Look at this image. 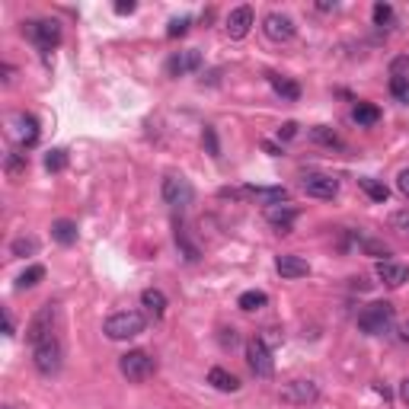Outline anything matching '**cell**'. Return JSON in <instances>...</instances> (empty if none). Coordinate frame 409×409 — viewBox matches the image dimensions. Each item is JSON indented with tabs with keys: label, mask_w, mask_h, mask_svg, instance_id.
Instances as JSON below:
<instances>
[{
	"label": "cell",
	"mask_w": 409,
	"mask_h": 409,
	"mask_svg": "<svg viewBox=\"0 0 409 409\" xmlns=\"http://www.w3.org/2000/svg\"><path fill=\"white\" fill-rule=\"evenodd\" d=\"M10 253H13V256H20V259L36 256V253H38V240H36V237H16V240L10 243Z\"/></svg>",
	"instance_id": "obj_29"
},
{
	"label": "cell",
	"mask_w": 409,
	"mask_h": 409,
	"mask_svg": "<svg viewBox=\"0 0 409 409\" xmlns=\"http://www.w3.org/2000/svg\"><path fill=\"white\" fill-rule=\"evenodd\" d=\"M262 147H265L269 154H272V157H281V147H278V144H272V141H262Z\"/></svg>",
	"instance_id": "obj_45"
},
{
	"label": "cell",
	"mask_w": 409,
	"mask_h": 409,
	"mask_svg": "<svg viewBox=\"0 0 409 409\" xmlns=\"http://www.w3.org/2000/svg\"><path fill=\"white\" fill-rule=\"evenodd\" d=\"M208 384H211L214 390H221V394H237V390H240V378H234V374L224 371V368H211V371H208Z\"/></svg>",
	"instance_id": "obj_20"
},
{
	"label": "cell",
	"mask_w": 409,
	"mask_h": 409,
	"mask_svg": "<svg viewBox=\"0 0 409 409\" xmlns=\"http://www.w3.org/2000/svg\"><path fill=\"white\" fill-rule=\"evenodd\" d=\"M64 167H68V151L54 147V151L45 154V170H48V173H61Z\"/></svg>",
	"instance_id": "obj_31"
},
{
	"label": "cell",
	"mask_w": 409,
	"mask_h": 409,
	"mask_svg": "<svg viewBox=\"0 0 409 409\" xmlns=\"http://www.w3.org/2000/svg\"><path fill=\"white\" fill-rule=\"evenodd\" d=\"M7 135L10 141H13L20 151H26V147L38 144V135H42V128H38V119L29 112H13L7 119Z\"/></svg>",
	"instance_id": "obj_3"
},
{
	"label": "cell",
	"mask_w": 409,
	"mask_h": 409,
	"mask_svg": "<svg viewBox=\"0 0 409 409\" xmlns=\"http://www.w3.org/2000/svg\"><path fill=\"white\" fill-rule=\"evenodd\" d=\"M204 144H208V154L214 160L221 157V147H218V137H214V128H204Z\"/></svg>",
	"instance_id": "obj_39"
},
{
	"label": "cell",
	"mask_w": 409,
	"mask_h": 409,
	"mask_svg": "<svg viewBox=\"0 0 409 409\" xmlns=\"http://www.w3.org/2000/svg\"><path fill=\"white\" fill-rule=\"evenodd\" d=\"M189 26H192L189 16H179V20H173V23H170V29H167V38H179V36H186V32H189Z\"/></svg>",
	"instance_id": "obj_36"
},
{
	"label": "cell",
	"mask_w": 409,
	"mask_h": 409,
	"mask_svg": "<svg viewBox=\"0 0 409 409\" xmlns=\"http://www.w3.org/2000/svg\"><path fill=\"white\" fill-rule=\"evenodd\" d=\"M32 364H36V371L45 374V378H54V374L61 371V364H64V349H61L58 336L32 345Z\"/></svg>",
	"instance_id": "obj_5"
},
{
	"label": "cell",
	"mask_w": 409,
	"mask_h": 409,
	"mask_svg": "<svg viewBox=\"0 0 409 409\" xmlns=\"http://www.w3.org/2000/svg\"><path fill=\"white\" fill-rule=\"evenodd\" d=\"M301 189L311 198H336L339 195V179H333V176H326V173H304Z\"/></svg>",
	"instance_id": "obj_10"
},
{
	"label": "cell",
	"mask_w": 409,
	"mask_h": 409,
	"mask_svg": "<svg viewBox=\"0 0 409 409\" xmlns=\"http://www.w3.org/2000/svg\"><path fill=\"white\" fill-rule=\"evenodd\" d=\"M317 10H323V13H329V10H336V3H326V0H323V3H317Z\"/></svg>",
	"instance_id": "obj_47"
},
{
	"label": "cell",
	"mask_w": 409,
	"mask_h": 409,
	"mask_svg": "<svg viewBox=\"0 0 409 409\" xmlns=\"http://www.w3.org/2000/svg\"><path fill=\"white\" fill-rule=\"evenodd\" d=\"M141 304L147 307V313H151L154 320H160L163 313H167V295L160 288H147L144 295H141Z\"/></svg>",
	"instance_id": "obj_21"
},
{
	"label": "cell",
	"mask_w": 409,
	"mask_h": 409,
	"mask_svg": "<svg viewBox=\"0 0 409 409\" xmlns=\"http://www.w3.org/2000/svg\"><path fill=\"white\" fill-rule=\"evenodd\" d=\"M253 23H256V16H253V7H237L230 10L228 16V36L230 38H246L253 29Z\"/></svg>",
	"instance_id": "obj_16"
},
{
	"label": "cell",
	"mask_w": 409,
	"mask_h": 409,
	"mask_svg": "<svg viewBox=\"0 0 409 409\" xmlns=\"http://www.w3.org/2000/svg\"><path fill=\"white\" fill-rule=\"evenodd\" d=\"M295 218H297V211L291 204H272V208H265V221H269L272 228H278L281 234H288Z\"/></svg>",
	"instance_id": "obj_18"
},
{
	"label": "cell",
	"mask_w": 409,
	"mask_h": 409,
	"mask_svg": "<svg viewBox=\"0 0 409 409\" xmlns=\"http://www.w3.org/2000/svg\"><path fill=\"white\" fill-rule=\"evenodd\" d=\"M390 96H394L400 106H409V80H403V77H390Z\"/></svg>",
	"instance_id": "obj_32"
},
{
	"label": "cell",
	"mask_w": 409,
	"mask_h": 409,
	"mask_svg": "<svg viewBox=\"0 0 409 409\" xmlns=\"http://www.w3.org/2000/svg\"><path fill=\"white\" fill-rule=\"evenodd\" d=\"M52 237L61 243V246H74V243H77V224H74V221H68V218L54 221V224H52Z\"/></svg>",
	"instance_id": "obj_24"
},
{
	"label": "cell",
	"mask_w": 409,
	"mask_h": 409,
	"mask_svg": "<svg viewBox=\"0 0 409 409\" xmlns=\"http://www.w3.org/2000/svg\"><path fill=\"white\" fill-rule=\"evenodd\" d=\"M403 339H406V342H409V323H406V326H403Z\"/></svg>",
	"instance_id": "obj_48"
},
{
	"label": "cell",
	"mask_w": 409,
	"mask_h": 409,
	"mask_svg": "<svg viewBox=\"0 0 409 409\" xmlns=\"http://www.w3.org/2000/svg\"><path fill=\"white\" fill-rule=\"evenodd\" d=\"M246 364H250V371L256 374V378H272V371H275L272 349H269L259 336L246 342Z\"/></svg>",
	"instance_id": "obj_8"
},
{
	"label": "cell",
	"mask_w": 409,
	"mask_h": 409,
	"mask_svg": "<svg viewBox=\"0 0 409 409\" xmlns=\"http://www.w3.org/2000/svg\"><path fill=\"white\" fill-rule=\"evenodd\" d=\"M0 74H3V84H13V80H16V68H13V64H0Z\"/></svg>",
	"instance_id": "obj_43"
},
{
	"label": "cell",
	"mask_w": 409,
	"mask_h": 409,
	"mask_svg": "<svg viewBox=\"0 0 409 409\" xmlns=\"http://www.w3.org/2000/svg\"><path fill=\"white\" fill-rule=\"evenodd\" d=\"M278 137L281 141H291V137H297V121H285L278 128Z\"/></svg>",
	"instance_id": "obj_40"
},
{
	"label": "cell",
	"mask_w": 409,
	"mask_h": 409,
	"mask_svg": "<svg viewBox=\"0 0 409 409\" xmlns=\"http://www.w3.org/2000/svg\"><path fill=\"white\" fill-rule=\"evenodd\" d=\"M317 396H320V387L313 384V380H291V384H285V390H281V400L295 403V406H307V403H313Z\"/></svg>",
	"instance_id": "obj_12"
},
{
	"label": "cell",
	"mask_w": 409,
	"mask_h": 409,
	"mask_svg": "<svg viewBox=\"0 0 409 409\" xmlns=\"http://www.w3.org/2000/svg\"><path fill=\"white\" fill-rule=\"evenodd\" d=\"M390 228H394L396 234L409 237V208H403V211H394V214H390Z\"/></svg>",
	"instance_id": "obj_34"
},
{
	"label": "cell",
	"mask_w": 409,
	"mask_h": 409,
	"mask_svg": "<svg viewBox=\"0 0 409 409\" xmlns=\"http://www.w3.org/2000/svg\"><path fill=\"white\" fill-rule=\"evenodd\" d=\"M371 16H374V26H380V29H394L396 26V13L390 3H374Z\"/></svg>",
	"instance_id": "obj_28"
},
{
	"label": "cell",
	"mask_w": 409,
	"mask_h": 409,
	"mask_svg": "<svg viewBox=\"0 0 409 409\" xmlns=\"http://www.w3.org/2000/svg\"><path fill=\"white\" fill-rule=\"evenodd\" d=\"M119 371L125 374L131 384H141V380L154 378V371H157V362H154L151 352L131 349V352H125V355L119 358Z\"/></svg>",
	"instance_id": "obj_4"
},
{
	"label": "cell",
	"mask_w": 409,
	"mask_h": 409,
	"mask_svg": "<svg viewBox=\"0 0 409 409\" xmlns=\"http://www.w3.org/2000/svg\"><path fill=\"white\" fill-rule=\"evenodd\" d=\"M265 304H269V297H265V291H243V295L237 297V307H240V311H246V313H253V311H262Z\"/></svg>",
	"instance_id": "obj_26"
},
{
	"label": "cell",
	"mask_w": 409,
	"mask_h": 409,
	"mask_svg": "<svg viewBox=\"0 0 409 409\" xmlns=\"http://www.w3.org/2000/svg\"><path fill=\"white\" fill-rule=\"evenodd\" d=\"M311 141H317V144H323V147H342V137L336 135L329 125H317V128H311Z\"/></svg>",
	"instance_id": "obj_27"
},
{
	"label": "cell",
	"mask_w": 409,
	"mask_h": 409,
	"mask_svg": "<svg viewBox=\"0 0 409 409\" xmlns=\"http://www.w3.org/2000/svg\"><path fill=\"white\" fill-rule=\"evenodd\" d=\"M221 345H224V349H234V345H240V336H237V329L234 326H230V329H221Z\"/></svg>",
	"instance_id": "obj_38"
},
{
	"label": "cell",
	"mask_w": 409,
	"mask_h": 409,
	"mask_svg": "<svg viewBox=\"0 0 409 409\" xmlns=\"http://www.w3.org/2000/svg\"><path fill=\"white\" fill-rule=\"evenodd\" d=\"M26 167H29V157H26V151H10L7 160H3V170H7L10 179H20V176H26Z\"/></svg>",
	"instance_id": "obj_23"
},
{
	"label": "cell",
	"mask_w": 409,
	"mask_h": 409,
	"mask_svg": "<svg viewBox=\"0 0 409 409\" xmlns=\"http://www.w3.org/2000/svg\"><path fill=\"white\" fill-rule=\"evenodd\" d=\"M42 278H45V269H42V265H29V269H26V272L20 275V278H16V288H20V291L36 288V285H38Z\"/></svg>",
	"instance_id": "obj_30"
},
{
	"label": "cell",
	"mask_w": 409,
	"mask_h": 409,
	"mask_svg": "<svg viewBox=\"0 0 409 409\" xmlns=\"http://www.w3.org/2000/svg\"><path fill=\"white\" fill-rule=\"evenodd\" d=\"M269 87L278 93L285 103H297L301 99V87L291 80V77H281V74H269Z\"/></svg>",
	"instance_id": "obj_19"
},
{
	"label": "cell",
	"mask_w": 409,
	"mask_h": 409,
	"mask_svg": "<svg viewBox=\"0 0 409 409\" xmlns=\"http://www.w3.org/2000/svg\"><path fill=\"white\" fill-rule=\"evenodd\" d=\"M243 195L253 198V202H262L265 208H272V204H288V189L285 186H246Z\"/></svg>",
	"instance_id": "obj_15"
},
{
	"label": "cell",
	"mask_w": 409,
	"mask_h": 409,
	"mask_svg": "<svg viewBox=\"0 0 409 409\" xmlns=\"http://www.w3.org/2000/svg\"><path fill=\"white\" fill-rule=\"evenodd\" d=\"M135 10H137L135 0H119V3H115V13L119 16H128V13H135Z\"/></svg>",
	"instance_id": "obj_41"
},
{
	"label": "cell",
	"mask_w": 409,
	"mask_h": 409,
	"mask_svg": "<svg viewBox=\"0 0 409 409\" xmlns=\"http://www.w3.org/2000/svg\"><path fill=\"white\" fill-rule=\"evenodd\" d=\"M160 195H163V202H167L170 208L182 211V208H189V204H192L195 189H192V182L186 179V176L167 173V176H163V182H160Z\"/></svg>",
	"instance_id": "obj_6"
},
{
	"label": "cell",
	"mask_w": 409,
	"mask_h": 409,
	"mask_svg": "<svg viewBox=\"0 0 409 409\" xmlns=\"http://www.w3.org/2000/svg\"><path fill=\"white\" fill-rule=\"evenodd\" d=\"M202 68V52L198 48H186V52H176L173 58L167 61V74L170 77H186L192 70Z\"/></svg>",
	"instance_id": "obj_13"
},
{
	"label": "cell",
	"mask_w": 409,
	"mask_h": 409,
	"mask_svg": "<svg viewBox=\"0 0 409 409\" xmlns=\"http://www.w3.org/2000/svg\"><path fill=\"white\" fill-rule=\"evenodd\" d=\"M390 77H403V80H409V54H396V58L390 61Z\"/></svg>",
	"instance_id": "obj_35"
},
{
	"label": "cell",
	"mask_w": 409,
	"mask_h": 409,
	"mask_svg": "<svg viewBox=\"0 0 409 409\" xmlns=\"http://www.w3.org/2000/svg\"><path fill=\"white\" fill-rule=\"evenodd\" d=\"M54 326H58V307H54V304L38 307L36 317H32L29 326H26V339H29V345H38V342L52 339V336H54Z\"/></svg>",
	"instance_id": "obj_7"
},
{
	"label": "cell",
	"mask_w": 409,
	"mask_h": 409,
	"mask_svg": "<svg viewBox=\"0 0 409 409\" xmlns=\"http://www.w3.org/2000/svg\"><path fill=\"white\" fill-rule=\"evenodd\" d=\"M275 269H278L281 278H304V275H311V262L295 253H285V256L275 259Z\"/></svg>",
	"instance_id": "obj_17"
},
{
	"label": "cell",
	"mask_w": 409,
	"mask_h": 409,
	"mask_svg": "<svg viewBox=\"0 0 409 409\" xmlns=\"http://www.w3.org/2000/svg\"><path fill=\"white\" fill-rule=\"evenodd\" d=\"M29 38L42 52H52L61 42V23L58 20H36V23H29Z\"/></svg>",
	"instance_id": "obj_11"
},
{
	"label": "cell",
	"mask_w": 409,
	"mask_h": 409,
	"mask_svg": "<svg viewBox=\"0 0 409 409\" xmlns=\"http://www.w3.org/2000/svg\"><path fill=\"white\" fill-rule=\"evenodd\" d=\"M3 333H7V336L16 333V329H13V317H10V313H3Z\"/></svg>",
	"instance_id": "obj_44"
},
{
	"label": "cell",
	"mask_w": 409,
	"mask_h": 409,
	"mask_svg": "<svg viewBox=\"0 0 409 409\" xmlns=\"http://www.w3.org/2000/svg\"><path fill=\"white\" fill-rule=\"evenodd\" d=\"M144 326H147L144 313H137V311H119V313H112V317L103 323V333H106L109 339L121 342V339H135V336H141V333H144Z\"/></svg>",
	"instance_id": "obj_2"
},
{
	"label": "cell",
	"mask_w": 409,
	"mask_h": 409,
	"mask_svg": "<svg viewBox=\"0 0 409 409\" xmlns=\"http://www.w3.org/2000/svg\"><path fill=\"white\" fill-rule=\"evenodd\" d=\"M358 246L368 250V253H374V256H390V246L380 243V240H368V237H364V240H358Z\"/></svg>",
	"instance_id": "obj_37"
},
{
	"label": "cell",
	"mask_w": 409,
	"mask_h": 409,
	"mask_svg": "<svg viewBox=\"0 0 409 409\" xmlns=\"http://www.w3.org/2000/svg\"><path fill=\"white\" fill-rule=\"evenodd\" d=\"M176 246H179L182 256L189 259V262H195V259H198V250L189 243V237H186V228H182V224H176Z\"/></svg>",
	"instance_id": "obj_33"
},
{
	"label": "cell",
	"mask_w": 409,
	"mask_h": 409,
	"mask_svg": "<svg viewBox=\"0 0 409 409\" xmlns=\"http://www.w3.org/2000/svg\"><path fill=\"white\" fill-rule=\"evenodd\" d=\"M374 275L384 281L387 288H403V285L409 281V265L390 262V259H380V262L374 265Z\"/></svg>",
	"instance_id": "obj_14"
},
{
	"label": "cell",
	"mask_w": 409,
	"mask_h": 409,
	"mask_svg": "<svg viewBox=\"0 0 409 409\" xmlns=\"http://www.w3.org/2000/svg\"><path fill=\"white\" fill-rule=\"evenodd\" d=\"M396 189H400L403 195L409 198V167H406V170H400V176H396Z\"/></svg>",
	"instance_id": "obj_42"
},
{
	"label": "cell",
	"mask_w": 409,
	"mask_h": 409,
	"mask_svg": "<svg viewBox=\"0 0 409 409\" xmlns=\"http://www.w3.org/2000/svg\"><path fill=\"white\" fill-rule=\"evenodd\" d=\"M262 32H265V38H272V42H291V38L297 36V26H295V20H291L288 13H281V10H272V13L265 16L262 20Z\"/></svg>",
	"instance_id": "obj_9"
},
{
	"label": "cell",
	"mask_w": 409,
	"mask_h": 409,
	"mask_svg": "<svg viewBox=\"0 0 409 409\" xmlns=\"http://www.w3.org/2000/svg\"><path fill=\"white\" fill-rule=\"evenodd\" d=\"M400 396H403V403H406V406H409V378L400 384Z\"/></svg>",
	"instance_id": "obj_46"
},
{
	"label": "cell",
	"mask_w": 409,
	"mask_h": 409,
	"mask_svg": "<svg viewBox=\"0 0 409 409\" xmlns=\"http://www.w3.org/2000/svg\"><path fill=\"white\" fill-rule=\"evenodd\" d=\"M394 320H396V311L390 301H374L368 304L362 313H358V329L364 336H384L394 329Z\"/></svg>",
	"instance_id": "obj_1"
},
{
	"label": "cell",
	"mask_w": 409,
	"mask_h": 409,
	"mask_svg": "<svg viewBox=\"0 0 409 409\" xmlns=\"http://www.w3.org/2000/svg\"><path fill=\"white\" fill-rule=\"evenodd\" d=\"M358 189H362L364 195L371 198V202H380V204H384L387 198H390V189H387L384 182L371 179V176H362V179H358Z\"/></svg>",
	"instance_id": "obj_25"
},
{
	"label": "cell",
	"mask_w": 409,
	"mask_h": 409,
	"mask_svg": "<svg viewBox=\"0 0 409 409\" xmlns=\"http://www.w3.org/2000/svg\"><path fill=\"white\" fill-rule=\"evenodd\" d=\"M352 119H355V125H362V128H371V125L380 121V109L374 106V103H355Z\"/></svg>",
	"instance_id": "obj_22"
}]
</instances>
